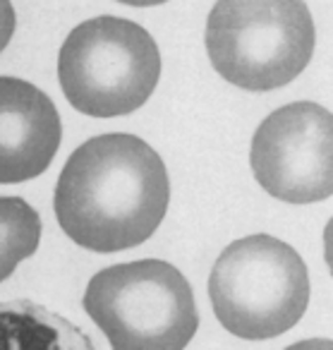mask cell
<instances>
[{
  "label": "cell",
  "mask_w": 333,
  "mask_h": 350,
  "mask_svg": "<svg viewBox=\"0 0 333 350\" xmlns=\"http://www.w3.org/2000/svg\"><path fill=\"white\" fill-rule=\"evenodd\" d=\"M171 180L144 139L110 132L74 149L55 185L53 209L67 238L91 252L137 247L161 226Z\"/></svg>",
  "instance_id": "6da1fadb"
},
{
  "label": "cell",
  "mask_w": 333,
  "mask_h": 350,
  "mask_svg": "<svg viewBox=\"0 0 333 350\" xmlns=\"http://www.w3.org/2000/svg\"><path fill=\"white\" fill-rule=\"evenodd\" d=\"M204 41L225 82L247 92H273L309 65L316 29L305 0H218Z\"/></svg>",
  "instance_id": "7a4b0ae2"
},
{
  "label": "cell",
  "mask_w": 333,
  "mask_h": 350,
  "mask_svg": "<svg viewBox=\"0 0 333 350\" xmlns=\"http://www.w3.org/2000/svg\"><path fill=\"white\" fill-rule=\"evenodd\" d=\"M209 297L223 329L247 341L290 331L309 304V274L288 242L266 233L240 238L221 252Z\"/></svg>",
  "instance_id": "3957f363"
},
{
  "label": "cell",
  "mask_w": 333,
  "mask_h": 350,
  "mask_svg": "<svg viewBox=\"0 0 333 350\" xmlns=\"http://www.w3.org/2000/svg\"><path fill=\"white\" fill-rule=\"evenodd\" d=\"M161 77L153 36L130 19L101 15L74 27L58 53L65 99L84 115L117 118L142 108Z\"/></svg>",
  "instance_id": "277c9868"
},
{
  "label": "cell",
  "mask_w": 333,
  "mask_h": 350,
  "mask_svg": "<svg viewBox=\"0 0 333 350\" xmlns=\"http://www.w3.org/2000/svg\"><path fill=\"white\" fill-rule=\"evenodd\" d=\"M84 310L113 350H185L199 326L192 286L161 259L99 271L87 286Z\"/></svg>",
  "instance_id": "5b68a950"
},
{
  "label": "cell",
  "mask_w": 333,
  "mask_h": 350,
  "mask_svg": "<svg viewBox=\"0 0 333 350\" xmlns=\"http://www.w3.org/2000/svg\"><path fill=\"white\" fill-rule=\"evenodd\" d=\"M257 183L280 202L312 204L333 194V113L312 101L288 103L254 132Z\"/></svg>",
  "instance_id": "8992f818"
},
{
  "label": "cell",
  "mask_w": 333,
  "mask_h": 350,
  "mask_svg": "<svg viewBox=\"0 0 333 350\" xmlns=\"http://www.w3.org/2000/svg\"><path fill=\"white\" fill-rule=\"evenodd\" d=\"M60 139L63 122L53 101L24 79L0 77V185L46 173Z\"/></svg>",
  "instance_id": "52a82bcc"
},
{
  "label": "cell",
  "mask_w": 333,
  "mask_h": 350,
  "mask_svg": "<svg viewBox=\"0 0 333 350\" xmlns=\"http://www.w3.org/2000/svg\"><path fill=\"white\" fill-rule=\"evenodd\" d=\"M0 350H96L63 314L31 300L0 302Z\"/></svg>",
  "instance_id": "ba28073f"
},
{
  "label": "cell",
  "mask_w": 333,
  "mask_h": 350,
  "mask_svg": "<svg viewBox=\"0 0 333 350\" xmlns=\"http://www.w3.org/2000/svg\"><path fill=\"white\" fill-rule=\"evenodd\" d=\"M41 218L19 197H0V283L38 249Z\"/></svg>",
  "instance_id": "9c48e42d"
},
{
  "label": "cell",
  "mask_w": 333,
  "mask_h": 350,
  "mask_svg": "<svg viewBox=\"0 0 333 350\" xmlns=\"http://www.w3.org/2000/svg\"><path fill=\"white\" fill-rule=\"evenodd\" d=\"M15 27H17V17H15L12 3L10 0H0V53L10 43V38L15 34Z\"/></svg>",
  "instance_id": "30bf717a"
},
{
  "label": "cell",
  "mask_w": 333,
  "mask_h": 350,
  "mask_svg": "<svg viewBox=\"0 0 333 350\" xmlns=\"http://www.w3.org/2000/svg\"><path fill=\"white\" fill-rule=\"evenodd\" d=\"M285 350H333V341H328V338H307V341L293 343Z\"/></svg>",
  "instance_id": "8fae6325"
},
{
  "label": "cell",
  "mask_w": 333,
  "mask_h": 350,
  "mask_svg": "<svg viewBox=\"0 0 333 350\" xmlns=\"http://www.w3.org/2000/svg\"><path fill=\"white\" fill-rule=\"evenodd\" d=\"M324 257H326V264H328V271L333 276V218L326 223L324 228Z\"/></svg>",
  "instance_id": "7c38bea8"
},
{
  "label": "cell",
  "mask_w": 333,
  "mask_h": 350,
  "mask_svg": "<svg viewBox=\"0 0 333 350\" xmlns=\"http://www.w3.org/2000/svg\"><path fill=\"white\" fill-rule=\"evenodd\" d=\"M117 3H125V5H132V8H151V5H163L168 0H117Z\"/></svg>",
  "instance_id": "4fadbf2b"
}]
</instances>
